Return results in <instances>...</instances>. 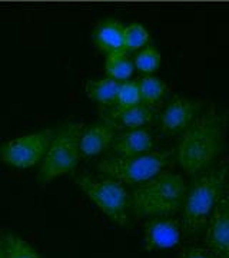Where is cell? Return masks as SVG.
<instances>
[{
	"label": "cell",
	"mask_w": 229,
	"mask_h": 258,
	"mask_svg": "<svg viewBox=\"0 0 229 258\" xmlns=\"http://www.w3.org/2000/svg\"><path fill=\"white\" fill-rule=\"evenodd\" d=\"M228 128V112L208 105L199 118L181 134L174 157L186 175H199L223 158Z\"/></svg>",
	"instance_id": "6da1fadb"
},
{
	"label": "cell",
	"mask_w": 229,
	"mask_h": 258,
	"mask_svg": "<svg viewBox=\"0 0 229 258\" xmlns=\"http://www.w3.org/2000/svg\"><path fill=\"white\" fill-rule=\"evenodd\" d=\"M229 186V158L193 176L183 198L181 227L185 238L202 237L211 215Z\"/></svg>",
	"instance_id": "7a4b0ae2"
},
{
	"label": "cell",
	"mask_w": 229,
	"mask_h": 258,
	"mask_svg": "<svg viewBox=\"0 0 229 258\" xmlns=\"http://www.w3.org/2000/svg\"><path fill=\"white\" fill-rule=\"evenodd\" d=\"M188 182L181 174H162L137 185L130 195V211L137 218H168L182 210Z\"/></svg>",
	"instance_id": "3957f363"
},
{
	"label": "cell",
	"mask_w": 229,
	"mask_h": 258,
	"mask_svg": "<svg viewBox=\"0 0 229 258\" xmlns=\"http://www.w3.org/2000/svg\"><path fill=\"white\" fill-rule=\"evenodd\" d=\"M83 131L81 122H70L60 126L52 135L45 157L40 164L37 182L46 185L56 178L72 172L79 164V139Z\"/></svg>",
	"instance_id": "277c9868"
},
{
	"label": "cell",
	"mask_w": 229,
	"mask_h": 258,
	"mask_svg": "<svg viewBox=\"0 0 229 258\" xmlns=\"http://www.w3.org/2000/svg\"><path fill=\"white\" fill-rule=\"evenodd\" d=\"M174 151H152L137 157H112L99 162L98 169L103 175L120 184L140 185L162 174L172 162Z\"/></svg>",
	"instance_id": "5b68a950"
},
{
	"label": "cell",
	"mask_w": 229,
	"mask_h": 258,
	"mask_svg": "<svg viewBox=\"0 0 229 258\" xmlns=\"http://www.w3.org/2000/svg\"><path fill=\"white\" fill-rule=\"evenodd\" d=\"M76 184L112 221L120 227L128 225L130 220V194L125 185L108 176L95 178L91 175H79Z\"/></svg>",
	"instance_id": "8992f818"
},
{
	"label": "cell",
	"mask_w": 229,
	"mask_h": 258,
	"mask_svg": "<svg viewBox=\"0 0 229 258\" xmlns=\"http://www.w3.org/2000/svg\"><path fill=\"white\" fill-rule=\"evenodd\" d=\"M53 131L49 128L10 139L0 145V161L15 168H32L42 162Z\"/></svg>",
	"instance_id": "52a82bcc"
},
{
	"label": "cell",
	"mask_w": 229,
	"mask_h": 258,
	"mask_svg": "<svg viewBox=\"0 0 229 258\" xmlns=\"http://www.w3.org/2000/svg\"><path fill=\"white\" fill-rule=\"evenodd\" d=\"M208 103L186 96H175L159 115V128L164 135H181L199 118Z\"/></svg>",
	"instance_id": "ba28073f"
},
{
	"label": "cell",
	"mask_w": 229,
	"mask_h": 258,
	"mask_svg": "<svg viewBox=\"0 0 229 258\" xmlns=\"http://www.w3.org/2000/svg\"><path fill=\"white\" fill-rule=\"evenodd\" d=\"M202 245L216 258H229V186L203 230Z\"/></svg>",
	"instance_id": "9c48e42d"
},
{
	"label": "cell",
	"mask_w": 229,
	"mask_h": 258,
	"mask_svg": "<svg viewBox=\"0 0 229 258\" xmlns=\"http://www.w3.org/2000/svg\"><path fill=\"white\" fill-rule=\"evenodd\" d=\"M181 221L168 218H150L143 227V244L146 251H158L176 247L182 240Z\"/></svg>",
	"instance_id": "30bf717a"
},
{
	"label": "cell",
	"mask_w": 229,
	"mask_h": 258,
	"mask_svg": "<svg viewBox=\"0 0 229 258\" xmlns=\"http://www.w3.org/2000/svg\"><path fill=\"white\" fill-rule=\"evenodd\" d=\"M154 145L155 139L150 131L146 128H139L122 131L120 134H116L112 148L116 157L129 158L152 152Z\"/></svg>",
	"instance_id": "8fae6325"
},
{
	"label": "cell",
	"mask_w": 229,
	"mask_h": 258,
	"mask_svg": "<svg viewBox=\"0 0 229 258\" xmlns=\"http://www.w3.org/2000/svg\"><path fill=\"white\" fill-rule=\"evenodd\" d=\"M116 129L109 122L102 120L85 128L79 139V152L83 157H96L113 144Z\"/></svg>",
	"instance_id": "7c38bea8"
},
{
	"label": "cell",
	"mask_w": 229,
	"mask_h": 258,
	"mask_svg": "<svg viewBox=\"0 0 229 258\" xmlns=\"http://www.w3.org/2000/svg\"><path fill=\"white\" fill-rule=\"evenodd\" d=\"M93 39L102 52H125V26L116 19H106L93 30Z\"/></svg>",
	"instance_id": "4fadbf2b"
},
{
	"label": "cell",
	"mask_w": 229,
	"mask_h": 258,
	"mask_svg": "<svg viewBox=\"0 0 229 258\" xmlns=\"http://www.w3.org/2000/svg\"><path fill=\"white\" fill-rule=\"evenodd\" d=\"M154 116H155L154 108L147 106L145 103H139L128 109L112 111L106 118V122H109L115 129L129 131V129L145 128L154 120Z\"/></svg>",
	"instance_id": "5bb4252c"
},
{
	"label": "cell",
	"mask_w": 229,
	"mask_h": 258,
	"mask_svg": "<svg viewBox=\"0 0 229 258\" xmlns=\"http://www.w3.org/2000/svg\"><path fill=\"white\" fill-rule=\"evenodd\" d=\"M136 82L139 86L142 103L155 109L156 105L161 103V101L165 98L166 92H168L166 83L155 75H145L140 79H137Z\"/></svg>",
	"instance_id": "9a60e30c"
},
{
	"label": "cell",
	"mask_w": 229,
	"mask_h": 258,
	"mask_svg": "<svg viewBox=\"0 0 229 258\" xmlns=\"http://www.w3.org/2000/svg\"><path fill=\"white\" fill-rule=\"evenodd\" d=\"M133 71H135L133 60L129 57L128 52H115L106 56L105 72L110 79L118 81V82H125V81H129Z\"/></svg>",
	"instance_id": "2e32d148"
},
{
	"label": "cell",
	"mask_w": 229,
	"mask_h": 258,
	"mask_svg": "<svg viewBox=\"0 0 229 258\" xmlns=\"http://www.w3.org/2000/svg\"><path fill=\"white\" fill-rule=\"evenodd\" d=\"M119 83L118 81H113L106 76L99 81H89L85 86V91L92 101L102 105H113L116 101Z\"/></svg>",
	"instance_id": "e0dca14e"
},
{
	"label": "cell",
	"mask_w": 229,
	"mask_h": 258,
	"mask_svg": "<svg viewBox=\"0 0 229 258\" xmlns=\"http://www.w3.org/2000/svg\"><path fill=\"white\" fill-rule=\"evenodd\" d=\"M5 258H42L36 249L28 241L15 234H6L3 237Z\"/></svg>",
	"instance_id": "ac0fdd59"
},
{
	"label": "cell",
	"mask_w": 229,
	"mask_h": 258,
	"mask_svg": "<svg viewBox=\"0 0 229 258\" xmlns=\"http://www.w3.org/2000/svg\"><path fill=\"white\" fill-rule=\"evenodd\" d=\"M132 60H133L135 69H137L139 72L145 75H152L159 69L161 62H162V56L155 46H145L143 49L137 50V53Z\"/></svg>",
	"instance_id": "d6986e66"
},
{
	"label": "cell",
	"mask_w": 229,
	"mask_h": 258,
	"mask_svg": "<svg viewBox=\"0 0 229 258\" xmlns=\"http://www.w3.org/2000/svg\"><path fill=\"white\" fill-rule=\"evenodd\" d=\"M140 101V92H139V86L136 81H125L119 83V89L116 95V101H115V108L113 111H122V109H128L132 106H136Z\"/></svg>",
	"instance_id": "ffe728a7"
},
{
	"label": "cell",
	"mask_w": 229,
	"mask_h": 258,
	"mask_svg": "<svg viewBox=\"0 0 229 258\" xmlns=\"http://www.w3.org/2000/svg\"><path fill=\"white\" fill-rule=\"evenodd\" d=\"M150 35L140 23H130L125 26V52H135L147 46Z\"/></svg>",
	"instance_id": "44dd1931"
},
{
	"label": "cell",
	"mask_w": 229,
	"mask_h": 258,
	"mask_svg": "<svg viewBox=\"0 0 229 258\" xmlns=\"http://www.w3.org/2000/svg\"><path fill=\"white\" fill-rule=\"evenodd\" d=\"M178 258H216L203 245H188L181 251Z\"/></svg>",
	"instance_id": "7402d4cb"
},
{
	"label": "cell",
	"mask_w": 229,
	"mask_h": 258,
	"mask_svg": "<svg viewBox=\"0 0 229 258\" xmlns=\"http://www.w3.org/2000/svg\"><path fill=\"white\" fill-rule=\"evenodd\" d=\"M0 258H5V244H3V237H0Z\"/></svg>",
	"instance_id": "603a6c76"
}]
</instances>
